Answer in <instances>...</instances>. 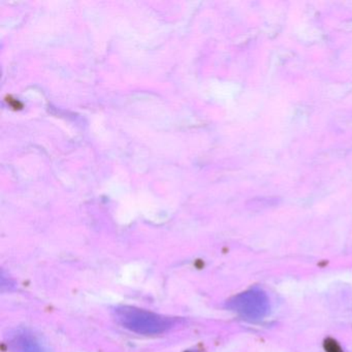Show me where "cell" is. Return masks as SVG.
<instances>
[{
  "instance_id": "obj_1",
  "label": "cell",
  "mask_w": 352,
  "mask_h": 352,
  "mask_svg": "<svg viewBox=\"0 0 352 352\" xmlns=\"http://www.w3.org/2000/svg\"><path fill=\"white\" fill-rule=\"evenodd\" d=\"M114 317L119 324L140 335H158L172 325L170 319L135 307H117Z\"/></svg>"
},
{
  "instance_id": "obj_2",
  "label": "cell",
  "mask_w": 352,
  "mask_h": 352,
  "mask_svg": "<svg viewBox=\"0 0 352 352\" xmlns=\"http://www.w3.org/2000/svg\"><path fill=\"white\" fill-rule=\"evenodd\" d=\"M228 307L243 318L258 320L269 312L270 302L265 292L258 288H253L232 298L228 302Z\"/></svg>"
},
{
  "instance_id": "obj_3",
  "label": "cell",
  "mask_w": 352,
  "mask_h": 352,
  "mask_svg": "<svg viewBox=\"0 0 352 352\" xmlns=\"http://www.w3.org/2000/svg\"><path fill=\"white\" fill-rule=\"evenodd\" d=\"M14 352H43L40 344L28 333H19L12 341Z\"/></svg>"
}]
</instances>
